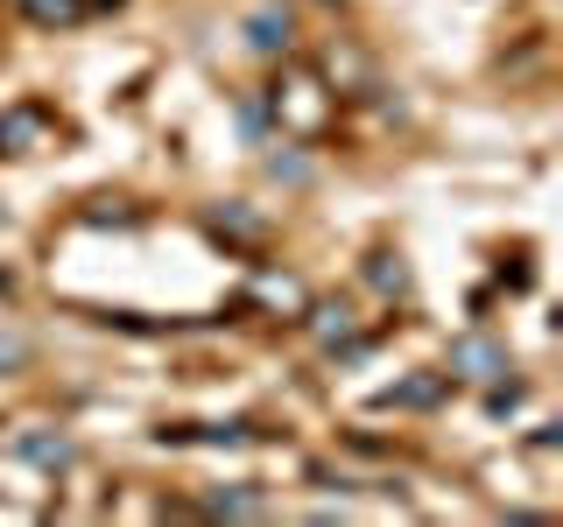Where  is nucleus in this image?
I'll return each mask as SVG.
<instances>
[{"instance_id":"7ed1b4c3","label":"nucleus","mask_w":563,"mask_h":527,"mask_svg":"<svg viewBox=\"0 0 563 527\" xmlns=\"http://www.w3.org/2000/svg\"><path fill=\"white\" fill-rule=\"evenodd\" d=\"M22 351H29V345L14 338V330H0V373H8V366H22Z\"/></svg>"},{"instance_id":"f257e3e1","label":"nucleus","mask_w":563,"mask_h":527,"mask_svg":"<svg viewBox=\"0 0 563 527\" xmlns=\"http://www.w3.org/2000/svg\"><path fill=\"white\" fill-rule=\"evenodd\" d=\"M14 14H29L35 29H57V22H78L85 0H14Z\"/></svg>"},{"instance_id":"f03ea898","label":"nucleus","mask_w":563,"mask_h":527,"mask_svg":"<svg viewBox=\"0 0 563 527\" xmlns=\"http://www.w3.org/2000/svg\"><path fill=\"white\" fill-rule=\"evenodd\" d=\"M246 43H254L261 57H275V49H289V14H254V22H246Z\"/></svg>"}]
</instances>
